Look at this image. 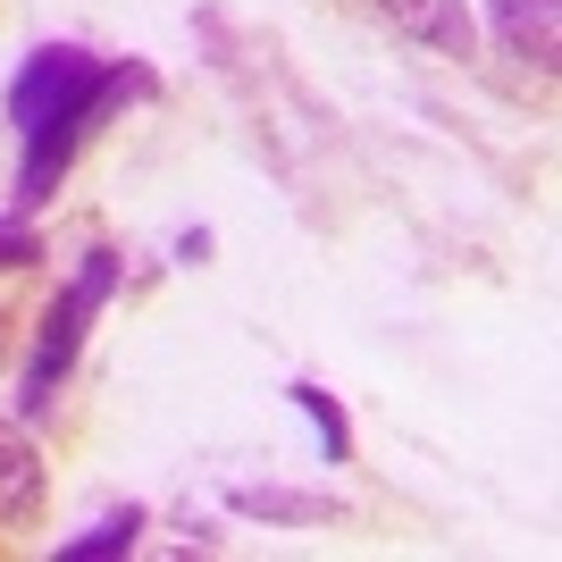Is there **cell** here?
I'll use <instances>...</instances> for the list:
<instances>
[{"label": "cell", "mask_w": 562, "mask_h": 562, "mask_svg": "<svg viewBox=\"0 0 562 562\" xmlns=\"http://www.w3.org/2000/svg\"><path fill=\"white\" fill-rule=\"evenodd\" d=\"M43 495V462L25 446V428H0V520H25Z\"/></svg>", "instance_id": "cell-3"}, {"label": "cell", "mask_w": 562, "mask_h": 562, "mask_svg": "<svg viewBox=\"0 0 562 562\" xmlns=\"http://www.w3.org/2000/svg\"><path fill=\"white\" fill-rule=\"evenodd\" d=\"M25 260H43L34 227H18V218H0V269H25Z\"/></svg>", "instance_id": "cell-8"}, {"label": "cell", "mask_w": 562, "mask_h": 562, "mask_svg": "<svg viewBox=\"0 0 562 562\" xmlns=\"http://www.w3.org/2000/svg\"><path fill=\"white\" fill-rule=\"evenodd\" d=\"M294 403L311 412V428H319V446H328V462H345V446H352V428H345V412H336L319 386H294Z\"/></svg>", "instance_id": "cell-7"}, {"label": "cell", "mask_w": 562, "mask_h": 562, "mask_svg": "<svg viewBox=\"0 0 562 562\" xmlns=\"http://www.w3.org/2000/svg\"><path fill=\"white\" fill-rule=\"evenodd\" d=\"M110 285H117V252H101V244H93V252H85V269H76V285L50 303L43 336H34V361H25V386H18L25 420H43L50 403H59V378H68L76 345H85V319L110 303Z\"/></svg>", "instance_id": "cell-2"}, {"label": "cell", "mask_w": 562, "mask_h": 562, "mask_svg": "<svg viewBox=\"0 0 562 562\" xmlns=\"http://www.w3.org/2000/svg\"><path fill=\"white\" fill-rule=\"evenodd\" d=\"M520 59H554V0H495Z\"/></svg>", "instance_id": "cell-4"}, {"label": "cell", "mask_w": 562, "mask_h": 562, "mask_svg": "<svg viewBox=\"0 0 562 562\" xmlns=\"http://www.w3.org/2000/svg\"><path fill=\"white\" fill-rule=\"evenodd\" d=\"M126 93H143V76L101 68V59H85V50H68V43L34 50L25 76L9 85V117H18V135H25L18 202H50V186H59L68 151L85 143V126H93L101 110H117Z\"/></svg>", "instance_id": "cell-1"}, {"label": "cell", "mask_w": 562, "mask_h": 562, "mask_svg": "<svg viewBox=\"0 0 562 562\" xmlns=\"http://www.w3.org/2000/svg\"><path fill=\"white\" fill-rule=\"evenodd\" d=\"M235 513H260V520H328L336 504H328V495H285V487H235Z\"/></svg>", "instance_id": "cell-5"}, {"label": "cell", "mask_w": 562, "mask_h": 562, "mask_svg": "<svg viewBox=\"0 0 562 562\" xmlns=\"http://www.w3.org/2000/svg\"><path fill=\"white\" fill-rule=\"evenodd\" d=\"M135 529H143V513H110L101 529H85V538H68V546H59V562H101V554H126V546H135Z\"/></svg>", "instance_id": "cell-6"}]
</instances>
